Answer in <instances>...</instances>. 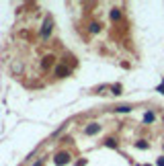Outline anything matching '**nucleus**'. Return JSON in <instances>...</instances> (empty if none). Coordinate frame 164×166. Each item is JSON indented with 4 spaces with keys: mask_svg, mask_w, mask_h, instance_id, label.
<instances>
[{
    "mask_svg": "<svg viewBox=\"0 0 164 166\" xmlns=\"http://www.w3.org/2000/svg\"><path fill=\"white\" fill-rule=\"evenodd\" d=\"M54 162H55L58 166H64V164H68V162H70V154H68V152H60V154H58V156L54 158Z\"/></svg>",
    "mask_w": 164,
    "mask_h": 166,
    "instance_id": "f257e3e1",
    "label": "nucleus"
},
{
    "mask_svg": "<svg viewBox=\"0 0 164 166\" xmlns=\"http://www.w3.org/2000/svg\"><path fill=\"white\" fill-rule=\"evenodd\" d=\"M99 131H101V125H99V123H90V125L84 129V133H86V135H96Z\"/></svg>",
    "mask_w": 164,
    "mask_h": 166,
    "instance_id": "f03ea898",
    "label": "nucleus"
},
{
    "mask_svg": "<svg viewBox=\"0 0 164 166\" xmlns=\"http://www.w3.org/2000/svg\"><path fill=\"white\" fill-rule=\"evenodd\" d=\"M49 33H51V19H47L43 23V29H41V35L43 37H49Z\"/></svg>",
    "mask_w": 164,
    "mask_h": 166,
    "instance_id": "7ed1b4c3",
    "label": "nucleus"
},
{
    "mask_svg": "<svg viewBox=\"0 0 164 166\" xmlns=\"http://www.w3.org/2000/svg\"><path fill=\"white\" fill-rule=\"evenodd\" d=\"M54 72H55V76H60V78L68 76V68H66V66H58V68H55Z\"/></svg>",
    "mask_w": 164,
    "mask_h": 166,
    "instance_id": "20e7f679",
    "label": "nucleus"
},
{
    "mask_svg": "<svg viewBox=\"0 0 164 166\" xmlns=\"http://www.w3.org/2000/svg\"><path fill=\"white\" fill-rule=\"evenodd\" d=\"M51 62H54V58H51V55H47V58H43V64H41V66H43V68L47 70V68L51 66Z\"/></svg>",
    "mask_w": 164,
    "mask_h": 166,
    "instance_id": "39448f33",
    "label": "nucleus"
},
{
    "mask_svg": "<svg viewBox=\"0 0 164 166\" xmlns=\"http://www.w3.org/2000/svg\"><path fill=\"white\" fill-rule=\"evenodd\" d=\"M105 146L107 148H117V142H115L113 137H107V140H105Z\"/></svg>",
    "mask_w": 164,
    "mask_h": 166,
    "instance_id": "423d86ee",
    "label": "nucleus"
},
{
    "mask_svg": "<svg viewBox=\"0 0 164 166\" xmlns=\"http://www.w3.org/2000/svg\"><path fill=\"white\" fill-rule=\"evenodd\" d=\"M115 111H119V113H129L131 107H129V105H121V107H117Z\"/></svg>",
    "mask_w": 164,
    "mask_h": 166,
    "instance_id": "0eeeda50",
    "label": "nucleus"
},
{
    "mask_svg": "<svg viewBox=\"0 0 164 166\" xmlns=\"http://www.w3.org/2000/svg\"><path fill=\"white\" fill-rule=\"evenodd\" d=\"M101 31V25L99 23H90V33H99Z\"/></svg>",
    "mask_w": 164,
    "mask_h": 166,
    "instance_id": "6e6552de",
    "label": "nucleus"
},
{
    "mask_svg": "<svg viewBox=\"0 0 164 166\" xmlns=\"http://www.w3.org/2000/svg\"><path fill=\"white\" fill-rule=\"evenodd\" d=\"M154 119H156V117H154V113H146V115H144V121H146V123H152Z\"/></svg>",
    "mask_w": 164,
    "mask_h": 166,
    "instance_id": "1a4fd4ad",
    "label": "nucleus"
},
{
    "mask_svg": "<svg viewBox=\"0 0 164 166\" xmlns=\"http://www.w3.org/2000/svg\"><path fill=\"white\" fill-rule=\"evenodd\" d=\"M119 17H121V12H119L117 8H113V10H111V19H113V21H117Z\"/></svg>",
    "mask_w": 164,
    "mask_h": 166,
    "instance_id": "9d476101",
    "label": "nucleus"
},
{
    "mask_svg": "<svg viewBox=\"0 0 164 166\" xmlns=\"http://www.w3.org/2000/svg\"><path fill=\"white\" fill-rule=\"evenodd\" d=\"M135 146H138L139 150H146V148H148V144H146V142H138V144H135Z\"/></svg>",
    "mask_w": 164,
    "mask_h": 166,
    "instance_id": "9b49d317",
    "label": "nucleus"
},
{
    "mask_svg": "<svg viewBox=\"0 0 164 166\" xmlns=\"http://www.w3.org/2000/svg\"><path fill=\"white\" fill-rule=\"evenodd\" d=\"M121 92V86H113V94H119Z\"/></svg>",
    "mask_w": 164,
    "mask_h": 166,
    "instance_id": "f8f14e48",
    "label": "nucleus"
},
{
    "mask_svg": "<svg viewBox=\"0 0 164 166\" xmlns=\"http://www.w3.org/2000/svg\"><path fill=\"white\" fill-rule=\"evenodd\" d=\"M158 166H164V158H160V160H158Z\"/></svg>",
    "mask_w": 164,
    "mask_h": 166,
    "instance_id": "ddd939ff",
    "label": "nucleus"
}]
</instances>
